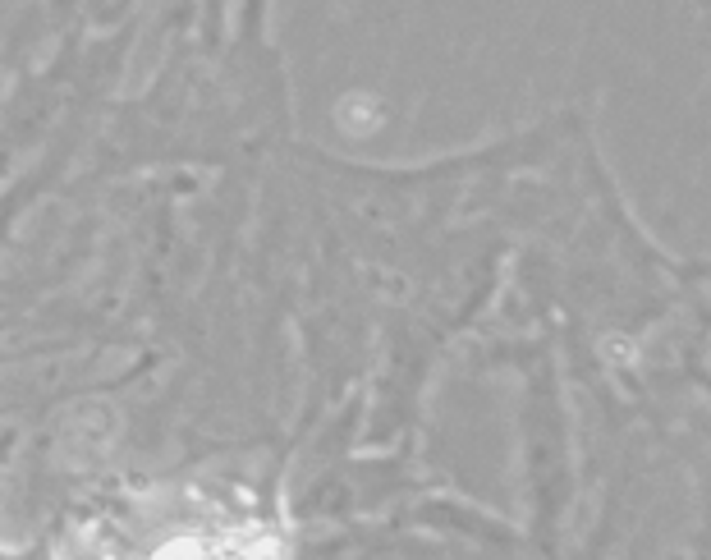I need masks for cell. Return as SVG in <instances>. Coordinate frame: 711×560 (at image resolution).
Here are the masks:
<instances>
[{"label":"cell","mask_w":711,"mask_h":560,"mask_svg":"<svg viewBox=\"0 0 711 560\" xmlns=\"http://www.w3.org/2000/svg\"><path fill=\"white\" fill-rule=\"evenodd\" d=\"M340 124H345L349 134H372L381 124V101L367 97V92H349V97L340 101Z\"/></svg>","instance_id":"6da1fadb"},{"label":"cell","mask_w":711,"mask_h":560,"mask_svg":"<svg viewBox=\"0 0 711 560\" xmlns=\"http://www.w3.org/2000/svg\"><path fill=\"white\" fill-rule=\"evenodd\" d=\"M634 340H624V336H611L606 340V359H615V363H634Z\"/></svg>","instance_id":"7a4b0ae2"}]
</instances>
